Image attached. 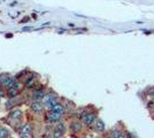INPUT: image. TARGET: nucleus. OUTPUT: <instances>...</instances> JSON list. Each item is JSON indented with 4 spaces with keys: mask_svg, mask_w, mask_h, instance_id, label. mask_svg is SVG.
Wrapping results in <instances>:
<instances>
[{
    "mask_svg": "<svg viewBox=\"0 0 154 138\" xmlns=\"http://www.w3.org/2000/svg\"><path fill=\"white\" fill-rule=\"evenodd\" d=\"M20 138H31V137H30V135H21Z\"/></svg>",
    "mask_w": 154,
    "mask_h": 138,
    "instance_id": "aec40b11",
    "label": "nucleus"
},
{
    "mask_svg": "<svg viewBox=\"0 0 154 138\" xmlns=\"http://www.w3.org/2000/svg\"><path fill=\"white\" fill-rule=\"evenodd\" d=\"M30 109L36 114H39L44 111V105L42 101H32L30 105Z\"/></svg>",
    "mask_w": 154,
    "mask_h": 138,
    "instance_id": "0eeeda50",
    "label": "nucleus"
},
{
    "mask_svg": "<svg viewBox=\"0 0 154 138\" xmlns=\"http://www.w3.org/2000/svg\"><path fill=\"white\" fill-rule=\"evenodd\" d=\"M57 103H58V97L54 93H46L43 98V105L48 108H51L52 106L55 105Z\"/></svg>",
    "mask_w": 154,
    "mask_h": 138,
    "instance_id": "f03ea898",
    "label": "nucleus"
},
{
    "mask_svg": "<svg viewBox=\"0 0 154 138\" xmlns=\"http://www.w3.org/2000/svg\"><path fill=\"white\" fill-rule=\"evenodd\" d=\"M48 138H62V137H54V136H52V135H51V136H50Z\"/></svg>",
    "mask_w": 154,
    "mask_h": 138,
    "instance_id": "4be33fe9",
    "label": "nucleus"
},
{
    "mask_svg": "<svg viewBox=\"0 0 154 138\" xmlns=\"http://www.w3.org/2000/svg\"><path fill=\"white\" fill-rule=\"evenodd\" d=\"M125 136H127V138H137L135 135L131 133V132H125Z\"/></svg>",
    "mask_w": 154,
    "mask_h": 138,
    "instance_id": "f3484780",
    "label": "nucleus"
},
{
    "mask_svg": "<svg viewBox=\"0 0 154 138\" xmlns=\"http://www.w3.org/2000/svg\"><path fill=\"white\" fill-rule=\"evenodd\" d=\"M44 96H45V91L43 89H37L32 93V99L33 101H40V99L44 98Z\"/></svg>",
    "mask_w": 154,
    "mask_h": 138,
    "instance_id": "6e6552de",
    "label": "nucleus"
},
{
    "mask_svg": "<svg viewBox=\"0 0 154 138\" xmlns=\"http://www.w3.org/2000/svg\"><path fill=\"white\" fill-rule=\"evenodd\" d=\"M64 133H66V124H64L63 122L60 121L58 123H55V128L53 130L52 136H54V137H62Z\"/></svg>",
    "mask_w": 154,
    "mask_h": 138,
    "instance_id": "7ed1b4c3",
    "label": "nucleus"
},
{
    "mask_svg": "<svg viewBox=\"0 0 154 138\" xmlns=\"http://www.w3.org/2000/svg\"><path fill=\"white\" fill-rule=\"evenodd\" d=\"M19 92H20V90H17V89H13V87H11V89H8L7 97H8L9 99H13L19 94Z\"/></svg>",
    "mask_w": 154,
    "mask_h": 138,
    "instance_id": "f8f14e48",
    "label": "nucleus"
},
{
    "mask_svg": "<svg viewBox=\"0 0 154 138\" xmlns=\"http://www.w3.org/2000/svg\"><path fill=\"white\" fill-rule=\"evenodd\" d=\"M149 98H151V99H154V91H152L151 93H149Z\"/></svg>",
    "mask_w": 154,
    "mask_h": 138,
    "instance_id": "412c9836",
    "label": "nucleus"
},
{
    "mask_svg": "<svg viewBox=\"0 0 154 138\" xmlns=\"http://www.w3.org/2000/svg\"><path fill=\"white\" fill-rule=\"evenodd\" d=\"M9 137V130L5 127H0V138H8Z\"/></svg>",
    "mask_w": 154,
    "mask_h": 138,
    "instance_id": "4468645a",
    "label": "nucleus"
},
{
    "mask_svg": "<svg viewBox=\"0 0 154 138\" xmlns=\"http://www.w3.org/2000/svg\"><path fill=\"white\" fill-rule=\"evenodd\" d=\"M21 115H22V112L20 109H15V111H13V112L9 114L11 118H14V120H19L21 118Z\"/></svg>",
    "mask_w": 154,
    "mask_h": 138,
    "instance_id": "2eb2a0df",
    "label": "nucleus"
},
{
    "mask_svg": "<svg viewBox=\"0 0 154 138\" xmlns=\"http://www.w3.org/2000/svg\"><path fill=\"white\" fill-rule=\"evenodd\" d=\"M2 97H5V92L2 89H0V98H2Z\"/></svg>",
    "mask_w": 154,
    "mask_h": 138,
    "instance_id": "6ab92c4d",
    "label": "nucleus"
},
{
    "mask_svg": "<svg viewBox=\"0 0 154 138\" xmlns=\"http://www.w3.org/2000/svg\"><path fill=\"white\" fill-rule=\"evenodd\" d=\"M50 111L51 112H54V113H58V114H63L64 113V106L62 105V104H60V103H57L55 105H53L50 108Z\"/></svg>",
    "mask_w": 154,
    "mask_h": 138,
    "instance_id": "1a4fd4ad",
    "label": "nucleus"
},
{
    "mask_svg": "<svg viewBox=\"0 0 154 138\" xmlns=\"http://www.w3.org/2000/svg\"><path fill=\"white\" fill-rule=\"evenodd\" d=\"M121 131H122V130H120L119 128H113V129L108 132V137L109 138H116Z\"/></svg>",
    "mask_w": 154,
    "mask_h": 138,
    "instance_id": "ddd939ff",
    "label": "nucleus"
},
{
    "mask_svg": "<svg viewBox=\"0 0 154 138\" xmlns=\"http://www.w3.org/2000/svg\"><path fill=\"white\" fill-rule=\"evenodd\" d=\"M116 138H127V136H125V132L121 131L120 133H119V136H117Z\"/></svg>",
    "mask_w": 154,
    "mask_h": 138,
    "instance_id": "a211bd4d",
    "label": "nucleus"
},
{
    "mask_svg": "<svg viewBox=\"0 0 154 138\" xmlns=\"http://www.w3.org/2000/svg\"><path fill=\"white\" fill-rule=\"evenodd\" d=\"M36 84V78H33V77H30V78L26 79V89H31Z\"/></svg>",
    "mask_w": 154,
    "mask_h": 138,
    "instance_id": "dca6fc26",
    "label": "nucleus"
},
{
    "mask_svg": "<svg viewBox=\"0 0 154 138\" xmlns=\"http://www.w3.org/2000/svg\"><path fill=\"white\" fill-rule=\"evenodd\" d=\"M20 132L21 135H31L32 133V125L30 123H26L21 127L20 129Z\"/></svg>",
    "mask_w": 154,
    "mask_h": 138,
    "instance_id": "9d476101",
    "label": "nucleus"
},
{
    "mask_svg": "<svg viewBox=\"0 0 154 138\" xmlns=\"http://www.w3.org/2000/svg\"><path fill=\"white\" fill-rule=\"evenodd\" d=\"M15 82H16V81H15L14 77L8 76L6 79H4V81H2V83H1V84L5 86V87H7V89H11V87L14 85V83H15Z\"/></svg>",
    "mask_w": 154,
    "mask_h": 138,
    "instance_id": "9b49d317",
    "label": "nucleus"
},
{
    "mask_svg": "<svg viewBox=\"0 0 154 138\" xmlns=\"http://www.w3.org/2000/svg\"><path fill=\"white\" fill-rule=\"evenodd\" d=\"M93 129H94V131H97L98 133H103V132H105V130H106V124H105V122H103L101 118H97L96 121H94V123H93Z\"/></svg>",
    "mask_w": 154,
    "mask_h": 138,
    "instance_id": "20e7f679",
    "label": "nucleus"
},
{
    "mask_svg": "<svg viewBox=\"0 0 154 138\" xmlns=\"http://www.w3.org/2000/svg\"><path fill=\"white\" fill-rule=\"evenodd\" d=\"M61 118H62V115H61V114L51 112V111H50V113H48L47 116H46L47 122H50V123H58V122L61 121Z\"/></svg>",
    "mask_w": 154,
    "mask_h": 138,
    "instance_id": "39448f33",
    "label": "nucleus"
},
{
    "mask_svg": "<svg viewBox=\"0 0 154 138\" xmlns=\"http://www.w3.org/2000/svg\"><path fill=\"white\" fill-rule=\"evenodd\" d=\"M81 118H82V123L85 127H92L94 121L97 118V114L94 112H88L85 111L81 114Z\"/></svg>",
    "mask_w": 154,
    "mask_h": 138,
    "instance_id": "f257e3e1",
    "label": "nucleus"
},
{
    "mask_svg": "<svg viewBox=\"0 0 154 138\" xmlns=\"http://www.w3.org/2000/svg\"><path fill=\"white\" fill-rule=\"evenodd\" d=\"M69 129L74 133H79V132L83 130V123L81 121H72L70 123V125H69Z\"/></svg>",
    "mask_w": 154,
    "mask_h": 138,
    "instance_id": "423d86ee",
    "label": "nucleus"
}]
</instances>
